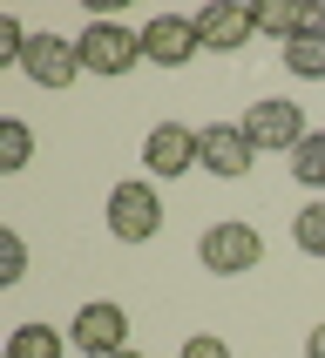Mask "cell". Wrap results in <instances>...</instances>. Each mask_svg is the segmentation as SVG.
Returning a JSON list of instances; mask_svg holds the SVG:
<instances>
[{"instance_id":"ffe728a7","label":"cell","mask_w":325,"mask_h":358,"mask_svg":"<svg viewBox=\"0 0 325 358\" xmlns=\"http://www.w3.org/2000/svg\"><path fill=\"white\" fill-rule=\"evenodd\" d=\"M116 358H142V352H116Z\"/></svg>"},{"instance_id":"ac0fdd59","label":"cell","mask_w":325,"mask_h":358,"mask_svg":"<svg viewBox=\"0 0 325 358\" xmlns=\"http://www.w3.org/2000/svg\"><path fill=\"white\" fill-rule=\"evenodd\" d=\"M27 278V243H20V230H7V271H0V284H20Z\"/></svg>"},{"instance_id":"4fadbf2b","label":"cell","mask_w":325,"mask_h":358,"mask_svg":"<svg viewBox=\"0 0 325 358\" xmlns=\"http://www.w3.org/2000/svg\"><path fill=\"white\" fill-rule=\"evenodd\" d=\"M284 68L298 81H325V34H298L284 41Z\"/></svg>"},{"instance_id":"9a60e30c","label":"cell","mask_w":325,"mask_h":358,"mask_svg":"<svg viewBox=\"0 0 325 358\" xmlns=\"http://www.w3.org/2000/svg\"><path fill=\"white\" fill-rule=\"evenodd\" d=\"M291 243H298L305 257H325V196H312L298 217H291Z\"/></svg>"},{"instance_id":"7c38bea8","label":"cell","mask_w":325,"mask_h":358,"mask_svg":"<svg viewBox=\"0 0 325 358\" xmlns=\"http://www.w3.org/2000/svg\"><path fill=\"white\" fill-rule=\"evenodd\" d=\"M291 176H298L312 196H325V129H312V136L291 149Z\"/></svg>"},{"instance_id":"52a82bcc","label":"cell","mask_w":325,"mask_h":358,"mask_svg":"<svg viewBox=\"0 0 325 358\" xmlns=\"http://www.w3.org/2000/svg\"><path fill=\"white\" fill-rule=\"evenodd\" d=\"M20 75L34 81V88H48V95H61V88L81 81V48L68 34H34L27 55H20Z\"/></svg>"},{"instance_id":"8992f818","label":"cell","mask_w":325,"mask_h":358,"mask_svg":"<svg viewBox=\"0 0 325 358\" xmlns=\"http://www.w3.org/2000/svg\"><path fill=\"white\" fill-rule=\"evenodd\" d=\"M251 162H258V142L244 136V122H210V129H197V169L237 182V176H251Z\"/></svg>"},{"instance_id":"9c48e42d","label":"cell","mask_w":325,"mask_h":358,"mask_svg":"<svg viewBox=\"0 0 325 358\" xmlns=\"http://www.w3.org/2000/svg\"><path fill=\"white\" fill-rule=\"evenodd\" d=\"M197 14H156L142 20V61L149 68H183V61L197 55Z\"/></svg>"},{"instance_id":"6da1fadb","label":"cell","mask_w":325,"mask_h":358,"mask_svg":"<svg viewBox=\"0 0 325 358\" xmlns=\"http://www.w3.org/2000/svg\"><path fill=\"white\" fill-rule=\"evenodd\" d=\"M197 257H203V271H217V278H244V271L264 264V237H258V223H244V217H217L197 237Z\"/></svg>"},{"instance_id":"5bb4252c","label":"cell","mask_w":325,"mask_h":358,"mask_svg":"<svg viewBox=\"0 0 325 358\" xmlns=\"http://www.w3.org/2000/svg\"><path fill=\"white\" fill-rule=\"evenodd\" d=\"M27 156H34V129L20 115H0V169L14 176V169H27Z\"/></svg>"},{"instance_id":"3957f363","label":"cell","mask_w":325,"mask_h":358,"mask_svg":"<svg viewBox=\"0 0 325 358\" xmlns=\"http://www.w3.org/2000/svg\"><path fill=\"white\" fill-rule=\"evenodd\" d=\"M162 230V196L149 176H129L109 189V237L116 243H149Z\"/></svg>"},{"instance_id":"7a4b0ae2","label":"cell","mask_w":325,"mask_h":358,"mask_svg":"<svg viewBox=\"0 0 325 358\" xmlns=\"http://www.w3.org/2000/svg\"><path fill=\"white\" fill-rule=\"evenodd\" d=\"M81 48V75H129V68H142V27H122V20H88L75 34Z\"/></svg>"},{"instance_id":"5b68a950","label":"cell","mask_w":325,"mask_h":358,"mask_svg":"<svg viewBox=\"0 0 325 358\" xmlns=\"http://www.w3.org/2000/svg\"><path fill=\"white\" fill-rule=\"evenodd\" d=\"M244 136L258 142V156H264V149H284V156H291L312 129H305V108H298L291 95H264V101L244 108Z\"/></svg>"},{"instance_id":"2e32d148","label":"cell","mask_w":325,"mask_h":358,"mask_svg":"<svg viewBox=\"0 0 325 358\" xmlns=\"http://www.w3.org/2000/svg\"><path fill=\"white\" fill-rule=\"evenodd\" d=\"M298 0H258V34H278V41H298Z\"/></svg>"},{"instance_id":"d6986e66","label":"cell","mask_w":325,"mask_h":358,"mask_svg":"<svg viewBox=\"0 0 325 358\" xmlns=\"http://www.w3.org/2000/svg\"><path fill=\"white\" fill-rule=\"evenodd\" d=\"M305 358H325V324H312V331H305Z\"/></svg>"},{"instance_id":"30bf717a","label":"cell","mask_w":325,"mask_h":358,"mask_svg":"<svg viewBox=\"0 0 325 358\" xmlns=\"http://www.w3.org/2000/svg\"><path fill=\"white\" fill-rule=\"evenodd\" d=\"M142 169L149 176H183V169H197V129H183V122H156L149 136H142Z\"/></svg>"},{"instance_id":"277c9868","label":"cell","mask_w":325,"mask_h":358,"mask_svg":"<svg viewBox=\"0 0 325 358\" xmlns=\"http://www.w3.org/2000/svg\"><path fill=\"white\" fill-rule=\"evenodd\" d=\"M68 345H75L81 358H116V352H129V311H122L116 298L81 304L75 324H68Z\"/></svg>"},{"instance_id":"ba28073f","label":"cell","mask_w":325,"mask_h":358,"mask_svg":"<svg viewBox=\"0 0 325 358\" xmlns=\"http://www.w3.org/2000/svg\"><path fill=\"white\" fill-rule=\"evenodd\" d=\"M251 34H258V0H210L197 14V41L217 55H237Z\"/></svg>"},{"instance_id":"8fae6325","label":"cell","mask_w":325,"mask_h":358,"mask_svg":"<svg viewBox=\"0 0 325 358\" xmlns=\"http://www.w3.org/2000/svg\"><path fill=\"white\" fill-rule=\"evenodd\" d=\"M75 345L61 338L55 324H14L7 331V358H68Z\"/></svg>"},{"instance_id":"e0dca14e","label":"cell","mask_w":325,"mask_h":358,"mask_svg":"<svg viewBox=\"0 0 325 358\" xmlns=\"http://www.w3.org/2000/svg\"><path fill=\"white\" fill-rule=\"evenodd\" d=\"M177 358H230V345H223L217 331H197V338H183Z\"/></svg>"}]
</instances>
